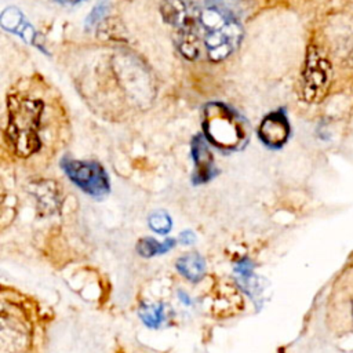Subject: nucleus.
<instances>
[{"label":"nucleus","mask_w":353,"mask_h":353,"mask_svg":"<svg viewBox=\"0 0 353 353\" xmlns=\"http://www.w3.org/2000/svg\"><path fill=\"white\" fill-rule=\"evenodd\" d=\"M160 11L164 21L176 29L181 54L188 59H194L199 54L201 11L186 0H163Z\"/></svg>","instance_id":"obj_4"},{"label":"nucleus","mask_w":353,"mask_h":353,"mask_svg":"<svg viewBox=\"0 0 353 353\" xmlns=\"http://www.w3.org/2000/svg\"><path fill=\"white\" fill-rule=\"evenodd\" d=\"M139 316L142 321L150 328H159L164 319V306L160 303L146 305L141 309Z\"/></svg>","instance_id":"obj_12"},{"label":"nucleus","mask_w":353,"mask_h":353,"mask_svg":"<svg viewBox=\"0 0 353 353\" xmlns=\"http://www.w3.org/2000/svg\"><path fill=\"white\" fill-rule=\"evenodd\" d=\"M61 165L69 179L87 194L103 197L109 193V178L99 163L63 159Z\"/></svg>","instance_id":"obj_6"},{"label":"nucleus","mask_w":353,"mask_h":353,"mask_svg":"<svg viewBox=\"0 0 353 353\" xmlns=\"http://www.w3.org/2000/svg\"><path fill=\"white\" fill-rule=\"evenodd\" d=\"M332 69L327 58L317 48L310 47L306 54L301 76V97L307 103L320 102L328 92L331 85Z\"/></svg>","instance_id":"obj_5"},{"label":"nucleus","mask_w":353,"mask_h":353,"mask_svg":"<svg viewBox=\"0 0 353 353\" xmlns=\"http://www.w3.org/2000/svg\"><path fill=\"white\" fill-rule=\"evenodd\" d=\"M149 226L159 234H165L170 232L172 226V221L170 215L164 211H156L149 216Z\"/></svg>","instance_id":"obj_13"},{"label":"nucleus","mask_w":353,"mask_h":353,"mask_svg":"<svg viewBox=\"0 0 353 353\" xmlns=\"http://www.w3.org/2000/svg\"><path fill=\"white\" fill-rule=\"evenodd\" d=\"M192 156L194 160V183L208 182L215 175L212 154L201 135L196 137L192 142Z\"/></svg>","instance_id":"obj_8"},{"label":"nucleus","mask_w":353,"mask_h":353,"mask_svg":"<svg viewBox=\"0 0 353 353\" xmlns=\"http://www.w3.org/2000/svg\"><path fill=\"white\" fill-rule=\"evenodd\" d=\"M1 25L4 29L12 30L15 33H19L25 39H30L33 34V30L30 26L25 22L23 15L17 8H7L1 15Z\"/></svg>","instance_id":"obj_10"},{"label":"nucleus","mask_w":353,"mask_h":353,"mask_svg":"<svg viewBox=\"0 0 353 353\" xmlns=\"http://www.w3.org/2000/svg\"><path fill=\"white\" fill-rule=\"evenodd\" d=\"M176 270L189 281L197 283L205 273V261L197 252H190L181 256L175 265Z\"/></svg>","instance_id":"obj_9"},{"label":"nucleus","mask_w":353,"mask_h":353,"mask_svg":"<svg viewBox=\"0 0 353 353\" xmlns=\"http://www.w3.org/2000/svg\"><path fill=\"white\" fill-rule=\"evenodd\" d=\"M44 103L28 94H12L8 98V125L7 139L12 150L21 157L34 153L40 142V125Z\"/></svg>","instance_id":"obj_1"},{"label":"nucleus","mask_w":353,"mask_h":353,"mask_svg":"<svg viewBox=\"0 0 353 353\" xmlns=\"http://www.w3.org/2000/svg\"><path fill=\"white\" fill-rule=\"evenodd\" d=\"M108 11V4H106V1H101V3H98L95 7H94V10L91 11V14L88 15V18H87V21H85V23H87V26H92V25H95L103 15H105V12Z\"/></svg>","instance_id":"obj_15"},{"label":"nucleus","mask_w":353,"mask_h":353,"mask_svg":"<svg viewBox=\"0 0 353 353\" xmlns=\"http://www.w3.org/2000/svg\"><path fill=\"white\" fill-rule=\"evenodd\" d=\"M194 234H193V232H190V230H185V232H182L181 233V236H179V240H181V243H183V244H192L193 241H194Z\"/></svg>","instance_id":"obj_16"},{"label":"nucleus","mask_w":353,"mask_h":353,"mask_svg":"<svg viewBox=\"0 0 353 353\" xmlns=\"http://www.w3.org/2000/svg\"><path fill=\"white\" fill-rule=\"evenodd\" d=\"M352 314H353V299H352Z\"/></svg>","instance_id":"obj_18"},{"label":"nucleus","mask_w":353,"mask_h":353,"mask_svg":"<svg viewBox=\"0 0 353 353\" xmlns=\"http://www.w3.org/2000/svg\"><path fill=\"white\" fill-rule=\"evenodd\" d=\"M201 124L207 139L219 149L237 150L248 141V124L225 103H207L203 109Z\"/></svg>","instance_id":"obj_2"},{"label":"nucleus","mask_w":353,"mask_h":353,"mask_svg":"<svg viewBox=\"0 0 353 353\" xmlns=\"http://www.w3.org/2000/svg\"><path fill=\"white\" fill-rule=\"evenodd\" d=\"M258 135L266 146L272 149L281 148L290 135V123L285 113L283 110H276L265 116L259 125Z\"/></svg>","instance_id":"obj_7"},{"label":"nucleus","mask_w":353,"mask_h":353,"mask_svg":"<svg viewBox=\"0 0 353 353\" xmlns=\"http://www.w3.org/2000/svg\"><path fill=\"white\" fill-rule=\"evenodd\" d=\"M174 244H175L174 239H168L165 241H157L152 237H145L139 240L137 245V251L139 252V255L150 258L153 255H160L170 251L174 247Z\"/></svg>","instance_id":"obj_11"},{"label":"nucleus","mask_w":353,"mask_h":353,"mask_svg":"<svg viewBox=\"0 0 353 353\" xmlns=\"http://www.w3.org/2000/svg\"><path fill=\"white\" fill-rule=\"evenodd\" d=\"M207 1H208V7L216 8L234 18H237V12L241 8V3H243V0H207Z\"/></svg>","instance_id":"obj_14"},{"label":"nucleus","mask_w":353,"mask_h":353,"mask_svg":"<svg viewBox=\"0 0 353 353\" xmlns=\"http://www.w3.org/2000/svg\"><path fill=\"white\" fill-rule=\"evenodd\" d=\"M201 28L205 30V48L211 61H222L240 44L243 29L237 18L216 8L208 7L201 11Z\"/></svg>","instance_id":"obj_3"},{"label":"nucleus","mask_w":353,"mask_h":353,"mask_svg":"<svg viewBox=\"0 0 353 353\" xmlns=\"http://www.w3.org/2000/svg\"><path fill=\"white\" fill-rule=\"evenodd\" d=\"M55 3H59V4H66V6H73V4H77L83 0H54Z\"/></svg>","instance_id":"obj_17"}]
</instances>
